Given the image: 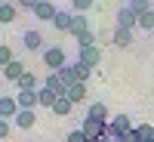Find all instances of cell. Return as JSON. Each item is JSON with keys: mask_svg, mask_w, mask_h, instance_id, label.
Here are the masks:
<instances>
[{"mask_svg": "<svg viewBox=\"0 0 154 142\" xmlns=\"http://www.w3.org/2000/svg\"><path fill=\"white\" fill-rule=\"evenodd\" d=\"M19 114V102H16V96H0V118L3 121H12Z\"/></svg>", "mask_w": 154, "mask_h": 142, "instance_id": "8", "label": "cell"}, {"mask_svg": "<svg viewBox=\"0 0 154 142\" xmlns=\"http://www.w3.org/2000/svg\"><path fill=\"white\" fill-rule=\"evenodd\" d=\"M71 22H74V12H68V9H59V12H56V19H53V28L65 34V31H71Z\"/></svg>", "mask_w": 154, "mask_h": 142, "instance_id": "11", "label": "cell"}, {"mask_svg": "<svg viewBox=\"0 0 154 142\" xmlns=\"http://www.w3.org/2000/svg\"><path fill=\"white\" fill-rule=\"evenodd\" d=\"M43 87H49V90H53V93H59V96H65V90H68V84L59 77V71H46Z\"/></svg>", "mask_w": 154, "mask_h": 142, "instance_id": "9", "label": "cell"}, {"mask_svg": "<svg viewBox=\"0 0 154 142\" xmlns=\"http://www.w3.org/2000/svg\"><path fill=\"white\" fill-rule=\"evenodd\" d=\"M151 139H154V127H151V124L136 127V142H151Z\"/></svg>", "mask_w": 154, "mask_h": 142, "instance_id": "22", "label": "cell"}, {"mask_svg": "<svg viewBox=\"0 0 154 142\" xmlns=\"http://www.w3.org/2000/svg\"><path fill=\"white\" fill-rule=\"evenodd\" d=\"M37 3H40V0H19V9H31V12H34Z\"/></svg>", "mask_w": 154, "mask_h": 142, "instance_id": "31", "label": "cell"}, {"mask_svg": "<svg viewBox=\"0 0 154 142\" xmlns=\"http://www.w3.org/2000/svg\"><path fill=\"white\" fill-rule=\"evenodd\" d=\"M16 87L19 90H40V80H37V74H31V71H25L19 80H16Z\"/></svg>", "mask_w": 154, "mask_h": 142, "instance_id": "19", "label": "cell"}, {"mask_svg": "<svg viewBox=\"0 0 154 142\" xmlns=\"http://www.w3.org/2000/svg\"><path fill=\"white\" fill-rule=\"evenodd\" d=\"M16 102H19V108H34L37 105V90H19Z\"/></svg>", "mask_w": 154, "mask_h": 142, "instance_id": "16", "label": "cell"}, {"mask_svg": "<svg viewBox=\"0 0 154 142\" xmlns=\"http://www.w3.org/2000/svg\"><path fill=\"white\" fill-rule=\"evenodd\" d=\"M12 59H16V53H12V49H9L6 43H0V65H9Z\"/></svg>", "mask_w": 154, "mask_h": 142, "instance_id": "26", "label": "cell"}, {"mask_svg": "<svg viewBox=\"0 0 154 142\" xmlns=\"http://www.w3.org/2000/svg\"><path fill=\"white\" fill-rule=\"evenodd\" d=\"M77 62H83V65L96 68L99 62H102V49H99V43H89V46H77Z\"/></svg>", "mask_w": 154, "mask_h": 142, "instance_id": "3", "label": "cell"}, {"mask_svg": "<svg viewBox=\"0 0 154 142\" xmlns=\"http://www.w3.org/2000/svg\"><path fill=\"white\" fill-rule=\"evenodd\" d=\"M86 118H96V121H108V108H105V102H93L86 111Z\"/></svg>", "mask_w": 154, "mask_h": 142, "instance_id": "21", "label": "cell"}, {"mask_svg": "<svg viewBox=\"0 0 154 142\" xmlns=\"http://www.w3.org/2000/svg\"><path fill=\"white\" fill-rule=\"evenodd\" d=\"M89 31V19H86V12H74V22H71V37H74V40H77V37H80V34H86Z\"/></svg>", "mask_w": 154, "mask_h": 142, "instance_id": "10", "label": "cell"}, {"mask_svg": "<svg viewBox=\"0 0 154 142\" xmlns=\"http://www.w3.org/2000/svg\"><path fill=\"white\" fill-rule=\"evenodd\" d=\"M40 56H43L46 71H59L62 65H68V56H65V49H62V46H46Z\"/></svg>", "mask_w": 154, "mask_h": 142, "instance_id": "1", "label": "cell"}, {"mask_svg": "<svg viewBox=\"0 0 154 142\" xmlns=\"http://www.w3.org/2000/svg\"><path fill=\"white\" fill-rule=\"evenodd\" d=\"M71 111H74V102H71L68 96H59L56 105H53V114H59V118H68Z\"/></svg>", "mask_w": 154, "mask_h": 142, "instance_id": "17", "label": "cell"}, {"mask_svg": "<svg viewBox=\"0 0 154 142\" xmlns=\"http://www.w3.org/2000/svg\"><path fill=\"white\" fill-rule=\"evenodd\" d=\"M114 28H130V31H136L139 28V16H136L130 6H120L117 9V25H114Z\"/></svg>", "mask_w": 154, "mask_h": 142, "instance_id": "5", "label": "cell"}, {"mask_svg": "<svg viewBox=\"0 0 154 142\" xmlns=\"http://www.w3.org/2000/svg\"><path fill=\"white\" fill-rule=\"evenodd\" d=\"M71 68H74V80H77V84H86V80H89V74H93V68L83 65V62H74Z\"/></svg>", "mask_w": 154, "mask_h": 142, "instance_id": "20", "label": "cell"}, {"mask_svg": "<svg viewBox=\"0 0 154 142\" xmlns=\"http://www.w3.org/2000/svg\"><path fill=\"white\" fill-rule=\"evenodd\" d=\"M22 74H25V62H19V59H12L9 65H3V77H6L9 84H16Z\"/></svg>", "mask_w": 154, "mask_h": 142, "instance_id": "12", "label": "cell"}, {"mask_svg": "<svg viewBox=\"0 0 154 142\" xmlns=\"http://www.w3.org/2000/svg\"><path fill=\"white\" fill-rule=\"evenodd\" d=\"M151 142H154V139H151Z\"/></svg>", "mask_w": 154, "mask_h": 142, "instance_id": "34", "label": "cell"}, {"mask_svg": "<svg viewBox=\"0 0 154 142\" xmlns=\"http://www.w3.org/2000/svg\"><path fill=\"white\" fill-rule=\"evenodd\" d=\"M0 3H19V0H0Z\"/></svg>", "mask_w": 154, "mask_h": 142, "instance_id": "32", "label": "cell"}, {"mask_svg": "<svg viewBox=\"0 0 154 142\" xmlns=\"http://www.w3.org/2000/svg\"><path fill=\"white\" fill-rule=\"evenodd\" d=\"M126 6H130L136 16H142V12H148V9H151V3H148V0H130Z\"/></svg>", "mask_w": 154, "mask_h": 142, "instance_id": "25", "label": "cell"}, {"mask_svg": "<svg viewBox=\"0 0 154 142\" xmlns=\"http://www.w3.org/2000/svg\"><path fill=\"white\" fill-rule=\"evenodd\" d=\"M56 12H59V6L53 3V0H40V3L34 6V19H40V22H53Z\"/></svg>", "mask_w": 154, "mask_h": 142, "instance_id": "6", "label": "cell"}, {"mask_svg": "<svg viewBox=\"0 0 154 142\" xmlns=\"http://www.w3.org/2000/svg\"><path fill=\"white\" fill-rule=\"evenodd\" d=\"M0 77H3V65H0Z\"/></svg>", "mask_w": 154, "mask_h": 142, "instance_id": "33", "label": "cell"}, {"mask_svg": "<svg viewBox=\"0 0 154 142\" xmlns=\"http://www.w3.org/2000/svg\"><path fill=\"white\" fill-rule=\"evenodd\" d=\"M139 28L142 31H154V9H148V12L139 16Z\"/></svg>", "mask_w": 154, "mask_h": 142, "instance_id": "23", "label": "cell"}, {"mask_svg": "<svg viewBox=\"0 0 154 142\" xmlns=\"http://www.w3.org/2000/svg\"><path fill=\"white\" fill-rule=\"evenodd\" d=\"M59 77H62L65 84H74V68H71V65H62V68H59Z\"/></svg>", "mask_w": 154, "mask_h": 142, "instance_id": "27", "label": "cell"}, {"mask_svg": "<svg viewBox=\"0 0 154 142\" xmlns=\"http://www.w3.org/2000/svg\"><path fill=\"white\" fill-rule=\"evenodd\" d=\"M22 46L31 49V53H43V49H46V46H43V34L34 31V28H28V31L22 34Z\"/></svg>", "mask_w": 154, "mask_h": 142, "instance_id": "4", "label": "cell"}, {"mask_svg": "<svg viewBox=\"0 0 154 142\" xmlns=\"http://www.w3.org/2000/svg\"><path fill=\"white\" fill-rule=\"evenodd\" d=\"M68 142H89V139H86L83 130H71V133H68Z\"/></svg>", "mask_w": 154, "mask_h": 142, "instance_id": "30", "label": "cell"}, {"mask_svg": "<svg viewBox=\"0 0 154 142\" xmlns=\"http://www.w3.org/2000/svg\"><path fill=\"white\" fill-rule=\"evenodd\" d=\"M65 96L74 102V105H77V102H83V99H86V84H77V80H74V84H68Z\"/></svg>", "mask_w": 154, "mask_h": 142, "instance_id": "15", "label": "cell"}, {"mask_svg": "<svg viewBox=\"0 0 154 142\" xmlns=\"http://www.w3.org/2000/svg\"><path fill=\"white\" fill-rule=\"evenodd\" d=\"M111 43L120 46V49L130 46V43H133V31H130V28H114V31H111Z\"/></svg>", "mask_w": 154, "mask_h": 142, "instance_id": "14", "label": "cell"}, {"mask_svg": "<svg viewBox=\"0 0 154 142\" xmlns=\"http://www.w3.org/2000/svg\"><path fill=\"white\" fill-rule=\"evenodd\" d=\"M89 43H96V34H93V31H86V34L77 37V46H89Z\"/></svg>", "mask_w": 154, "mask_h": 142, "instance_id": "28", "label": "cell"}, {"mask_svg": "<svg viewBox=\"0 0 154 142\" xmlns=\"http://www.w3.org/2000/svg\"><path fill=\"white\" fill-rule=\"evenodd\" d=\"M105 127H108V121H96V118H83V124H80V130L86 133V139H89V142H105Z\"/></svg>", "mask_w": 154, "mask_h": 142, "instance_id": "2", "label": "cell"}, {"mask_svg": "<svg viewBox=\"0 0 154 142\" xmlns=\"http://www.w3.org/2000/svg\"><path fill=\"white\" fill-rule=\"evenodd\" d=\"M56 99H59V93H53L49 87H40V90H37V105H40V108H49V111H53Z\"/></svg>", "mask_w": 154, "mask_h": 142, "instance_id": "13", "label": "cell"}, {"mask_svg": "<svg viewBox=\"0 0 154 142\" xmlns=\"http://www.w3.org/2000/svg\"><path fill=\"white\" fill-rule=\"evenodd\" d=\"M19 16V3H0V25H9Z\"/></svg>", "mask_w": 154, "mask_h": 142, "instance_id": "18", "label": "cell"}, {"mask_svg": "<svg viewBox=\"0 0 154 142\" xmlns=\"http://www.w3.org/2000/svg\"><path fill=\"white\" fill-rule=\"evenodd\" d=\"M34 124H37V114H34V108H19V114L12 118V127H19V130H31Z\"/></svg>", "mask_w": 154, "mask_h": 142, "instance_id": "7", "label": "cell"}, {"mask_svg": "<svg viewBox=\"0 0 154 142\" xmlns=\"http://www.w3.org/2000/svg\"><path fill=\"white\" fill-rule=\"evenodd\" d=\"M9 133H12V121L0 118V139H9Z\"/></svg>", "mask_w": 154, "mask_h": 142, "instance_id": "29", "label": "cell"}, {"mask_svg": "<svg viewBox=\"0 0 154 142\" xmlns=\"http://www.w3.org/2000/svg\"><path fill=\"white\" fill-rule=\"evenodd\" d=\"M96 0H71V12H89Z\"/></svg>", "mask_w": 154, "mask_h": 142, "instance_id": "24", "label": "cell"}]
</instances>
